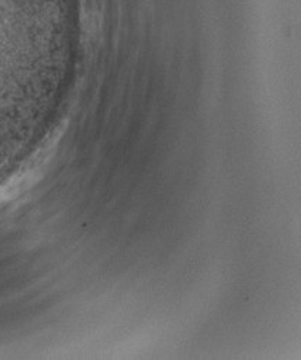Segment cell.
<instances>
[{
	"label": "cell",
	"instance_id": "6da1fadb",
	"mask_svg": "<svg viewBox=\"0 0 301 360\" xmlns=\"http://www.w3.org/2000/svg\"><path fill=\"white\" fill-rule=\"evenodd\" d=\"M30 182L32 180L29 179V176L23 174L9 180V182H6L4 186H0V206L18 198L23 191H26L29 186L33 185Z\"/></svg>",
	"mask_w": 301,
	"mask_h": 360
}]
</instances>
